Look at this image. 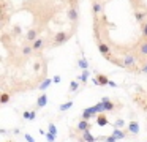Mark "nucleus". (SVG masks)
I'll use <instances>...</instances> for the list:
<instances>
[{"instance_id": "f257e3e1", "label": "nucleus", "mask_w": 147, "mask_h": 142, "mask_svg": "<svg viewBox=\"0 0 147 142\" xmlns=\"http://www.w3.org/2000/svg\"><path fill=\"white\" fill-rule=\"evenodd\" d=\"M122 62H123L125 68L130 69V71H138V65H139V59L134 52H122Z\"/></svg>"}, {"instance_id": "f03ea898", "label": "nucleus", "mask_w": 147, "mask_h": 142, "mask_svg": "<svg viewBox=\"0 0 147 142\" xmlns=\"http://www.w3.org/2000/svg\"><path fill=\"white\" fill-rule=\"evenodd\" d=\"M134 54L138 55V59L139 60H147V40H141L139 43L136 44V49H134Z\"/></svg>"}, {"instance_id": "7ed1b4c3", "label": "nucleus", "mask_w": 147, "mask_h": 142, "mask_svg": "<svg viewBox=\"0 0 147 142\" xmlns=\"http://www.w3.org/2000/svg\"><path fill=\"white\" fill-rule=\"evenodd\" d=\"M67 41H68V33H65V32H59V33L54 35L52 46H60V44L67 43Z\"/></svg>"}, {"instance_id": "20e7f679", "label": "nucleus", "mask_w": 147, "mask_h": 142, "mask_svg": "<svg viewBox=\"0 0 147 142\" xmlns=\"http://www.w3.org/2000/svg\"><path fill=\"white\" fill-rule=\"evenodd\" d=\"M96 115H98V112H96L95 106L86 107V109L82 110V114H81V117H82L84 120H90V118H93V117H96Z\"/></svg>"}, {"instance_id": "39448f33", "label": "nucleus", "mask_w": 147, "mask_h": 142, "mask_svg": "<svg viewBox=\"0 0 147 142\" xmlns=\"http://www.w3.org/2000/svg\"><path fill=\"white\" fill-rule=\"evenodd\" d=\"M98 50L101 55H105L106 59H111V47H109V44L103 43V41H98Z\"/></svg>"}, {"instance_id": "423d86ee", "label": "nucleus", "mask_w": 147, "mask_h": 142, "mask_svg": "<svg viewBox=\"0 0 147 142\" xmlns=\"http://www.w3.org/2000/svg\"><path fill=\"white\" fill-rule=\"evenodd\" d=\"M78 141H79V142H96V141H98V137L92 136V133H90V129H89V131L81 133V137L78 139Z\"/></svg>"}, {"instance_id": "0eeeda50", "label": "nucleus", "mask_w": 147, "mask_h": 142, "mask_svg": "<svg viewBox=\"0 0 147 142\" xmlns=\"http://www.w3.org/2000/svg\"><path fill=\"white\" fill-rule=\"evenodd\" d=\"M68 19H70L73 24H76V22H78V6L74 5V3H71L70 9H68Z\"/></svg>"}, {"instance_id": "6e6552de", "label": "nucleus", "mask_w": 147, "mask_h": 142, "mask_svg": "<svg viewBox=\"0 0 147 142\" xmlns=\"http://www.w3.org/2000/svg\"><path fill=\"white\" fill-rule=\"evenodd\" d=\"M101 103L105 104V110H106V112H112V110H114V109H117V107H120V106H115V104L112 103V101L109 100L108 96L101 98Z\"/></svg>"}, {"instance_id": "1a4fd4ad", "label": "nucleus", "mask_w": 147, "mask_h": 142, "mask_svg": "<svg viewBox=\"0 0 147 142\" xmlns=\"http://www.w3.org/2000/svg\"><path fill=\"white\" fill-rule=\"evenodd\" d=\"M90 128H92V125H90V122H89V120H84V118H82V120H81V122L76 125V129H78L79 133L89 131Z\"/></svg>"}, {"instance_id": "9d476101", "label": "nucleus", "mask_w": 147, "mask_h": 142, "mask_svg": "<svg viewBox=\"0 0 147 142\" xmlns=\"http://www.w3.org/2000/svg\"><path fill=\"white\" fill-rule=\"evenodd\" d=\"M92 9H93V16L98 17V16L103 13V5L98 2V0H93V2H92Z\"/></svg>"}, {"instance_id": "9b49d317", "label": "nucleus", "mask_w": 147, "mask_h": 142, "mask_svg": "<svg viewBox=\"0 0 147 142\" xmlns=\"http://www.w3.org/2000/svg\"><path fill=\"white\" fill-rule=\"evenodd\" d=\"M36 38H38V30H36V28H30V30H27V33H26V40L27 41L33 43Z\"/></svg>"}, {"instance_id": "f8f14e48", "label": "nucleus", "mask_w": 147, "mask_h": 142, "mask_svg": "<svg viewBox=\"0 0 147 142\" xmlns=\"http://www.w3.org/2000/svg\"><path fill=\"white\" fill-rule=\"evenodd\" d=\"M127 129H128V133H131L133 136L139 134V123H138V122H130Z\"/></svg>"}, {"instance_id": "ddd939ff", "label": "nucleus", "mask_w": 147, "mask_h": 142, "mask_svg": "<svg viewBox=\"0 0 147 142\" xmlns=\"http://www.w3.org/2000/svg\"><path fill=\"white\" fill-rule=\"evenodd\" d=\"M46 104H48V95L46 93H43L41 96H38V100H36V104H35V107L36 109H41V107H45Z\"/></svg>"}, {"instance_id": "4468645a", "label": "nucleus", "mask_w": 147, "mask_h": 142, "mask_svg": "<svg viewBox=\"0 0 147 142\" xmlns=\"http://www.w3.org/2000/svg\"><path fill=\"white\" fill-rule=\"evenodd\" d=\"M45 43H46V41H45V38H40V36H38V38H36V40L32 43L33 50H41L43 47H45Z\"/></svg>"}, {"instance_id": "2eb2a0df", "label": "nucleus", "mask_w": 147, "mask_h": 142, "mask_svg": "<svg viewBox=\"0 0 147 142\" xmlns=\"http://www.w3.org/2000/svg\"><path fill=\"white\" fill-rule=\"evenodd\" d=\"M134 19H136L139 24H142V22L147 21V13H146V11H139V9H136V11H134Z\"/></svg>"}, {"instance_id": "dca6fc26", "label": "nucleus", "mask_w": 147, "mask_h": 142, "mask_svg": "<svg viewBox=\"0 0 147 142\" xmlns=\"http://www.w3.org/2000/svg\"><path fill=\"white\" fill-rule=\"evenodd\" d=\"M96 123H98L100 126H106L108 125V117L105 115V114H98V115H96Z\"/></svg>"}, {"instance_id": "f3484780", "label": "nucleus", "mask_w": 147, "mask_h": 142, "mask_svg": "<svg viewBox=\"0 0 147 142\" xmlns=\"http://www.w3.org/2000/svg\"><path fill=\"white\" fill-rule=\"evenodd\" d=\"M112 136H114V137L119 141V139H125V137H127V133H123L120 128H114V131H112Z\"/></svg>"}, {"instance_id": "a211bd4d", "label": "nucleus", "mask_w": 147, "mask_h": 142, "mask_svg": "<svg viewBox=\"0 0 147 142\" xmlns=\"http://www.w3.org/2000/svg\"><path fill=\"white\" fill-rule=\"evenodd\" d=\"M22 117H24L26 120H35L36 112H35V110H26V112L22 114Z\"/></svg>"}, {"instance_id": "6ab92c4d", "label": "nucleus", "mask_w": 147, "mask_h": 142, "mask_svg": "<svg viewBox=\"0 0 147 142\" xmlns=\"http://www.w3.org/2000/svg\"><path fill=\"white\" fill-rule=\"evenodd\" d=\"M89 76H90L89 69H82V74H81V76H78V79H79L81 82H84V84H86V82H87V79H89Z\"/></svg>"}, {"instance_id": "aec40b11", "label": "nucleus", "mask_w": 147, "mask_h": 142, "mask_svg": "<svg viewBox=\"0 0 147 142\" xmlns=\"http://www.w3.org/2000/svg\"><path fill=\"white\" fill-rule=\"evenodd\" d=\"M96 79H98L100 85H108V84H109L108 76H105V74H98V76H96Z\"/></svg>"}, {"instance_id": "412c9836", "label": "nucleus", "mask_w": 147, "mask_h": 142, "mask_svg": "<svg viewBox=\"0 0 147 142\" xmlns=\"http://www.w3.org/2000/svg\"><path fill=\"white\" fill-rule=\"evenodd\" d=\"M52 82H54V81H51V79H45V81H43L41 84L38 85V88H40V90H46V88H48L49 85L52 84Z\"/></svg>"}, {"instance_id": "4be33fe9", "label": "nucleus", "mask_w": 147, "mask_h": 142, "mask_svg": "<svg viewBox=\"0 0 147 142\" xmlns=\"http://www.w3.org/2000/svg\"><path fill=\"white\" fill-rule=\"evenodd\" d=\"M139 25H141V36H142L144 40H147V21L142 22V24H139Z\"/></svg>"}, {"instance_id": "5701e85b", "label": "nucleus", "mask_w": 147, "mask_h": 142, "mask_svg": "<svg viewBox=\"0 0 147 142\" xmlns=\"http://www.w3.org/2000/svg\"><path fill=\"white\" fill-rule=\"evenodd\" d=\"M32 52H33V47L32 46H24L22 47V55L24 57H30V55H32Z\"/></svg>"}, {"instance_id": "b1692460", "label": "nucleus", "mask_w": 147, "mask_h": 142, "mask_svg": "<svg viewBox=\"0 0 147 142\" xmlns=\"http://www.w3.org/2000/svg\"><path fill=\"white\" fill-rule=\"evenodd\" d=\"M71 106H73V101H67V103L60 104V107H59V109H60L62 112H63V110H68V109H70Z\"/></svg>"}, {"instance_id": "393cba45", "label": "nucleus", "mask_w": 147, "mask_h": 142, "mask_svg": "<svg viewBox=\"0 0 147 142\" xmlns=\"http://www.w3.org/2000/svg\"><path fill=\"white\" fill-rule=\"evenodd\" d=\"M95 109H96V112H98V114H105L106 112V110H105V104H103L101 101L95 104Z\"/></svg>"}, {"instance_id": "a878e982", "label": "nucleus", "mask_w": 147, "mask_h": 142, "mask_svg": "<svg viewBox=\"0 0 147 142\" xmlns=\"http://www.w3.org/2000/svg\"><path fill=\"white\" fill-rule=\"evenodd\" d=\"M8 101H10V93L3 92V93H2V98H0V103H2V104H7Z\"/></svg>"}, {"instance_id": "bb28decb", "label": "nucleus", "mask_w": 147, "mask_h": 142, "mask_svg": "<svg viewBox=\"0 0 147 142\" xmlns=\"http://www.w3.org/2000/svg\"><path fill=\"white\" fill-rule=\"evenodd\" d=\"M78 65H79V66H81V68H82V69H89V63H87V60L84 59V57H82V59L79 60V62H78Z\"/></svg>"}, {"instance_id": "cd10ccee", "label": "nucleus", "mask_w": 147, "mask_h": 142, "mask_svg": "<svg viewBox=\"0 0 147 142\" xmlns=\"http://www.w3.org/2000/svg\"><path fill=\"white\" fill-rule=\"evenodd\" d=\"M139 73H141V74H147V60H144V62H141Z\"/></svg>"}, {"instance_id": "c85d7f7f", "label": "nucleus", "mask_w": 147, "mask_h": 142, "mask_svg": "<svg viewBox=\"0 0 147 142\" xmlns=\"http://www.w3.org/2000/svg\"><path fill=\"white\" fill-rule=\"evenodd\" d=\"M45 136H46V141H49V142H54V141H55V136H57V134H52V133H49V131H48Z\"/></svg>"}, {"instance_id": "c756f323", "label": "nucleus", "mask_w": 147, "mask_h": 142, "mask_svg": "<svg viewBox=\"0 0 147 142\" xmlns=\"http://www.w3.org/2000/svg\"><path fill=\"white\" fill-rule=\"evenodd\" d=\"M122 126H125V122L122 118H117L114 122V128H122Z\"/></svg>"}, {"instance_id": "7c9ffc66", "label": "nucleus", "mask_w": 147, "mask_h": 142, "mask_svg": "<svg viewBox=\"0 0 147 142\" xmlns=\"http://www.w3.org/2000/svg\"><path fill=\"white\" fill-rule=\"evenodd\" d=\"M78 88H79V84H78L76 81H71V84H70V92H76Z\"/></svg>"}, {"instance_id": "2f4dec72", "label": "nucleus", "mask_w": 147, "mask_h": 142, "mask_svg": "<svg viewBox=\"0 0 147 142\" xmlns=\"http://www.w3.org/2000/svg\"><path fill=\"white\" fill-rule=\"evenodd\" d=\"M48 131L52 133V134H57V128H55V125H52V123H51V125H49V128H48Z\"/></svg>"}, {"instance_id": "473e14b6", "label": "nucleus", "mask_w": 147, "mask_h": 142, "mask_svg": "<svg viewBox=\"0 0 147 142\" xmlns=\"http://www.w3.org/2000/svg\"><path fill=\"white\" fill-rule=\"evenodd\" d=\"M106 142H117V139L111 134V136H106Z\"/></svg>"}, {"instance_id": "72a5a7b5", "label": "nucleus", "mask_w": 147, "mask_h": 142, "mask_svg": "<svg viewBox=\"0 0 147 142\" xmlns=\"http://www.w3.org/2000/svg\"><path fill=\"white\" fill-rule=\"evenodd\" d=\"M26 139H27V142H35V139H33L30 134H26Z\"/></svg>"}, {"instance_id": "f704fd0d", "label": "nucleus", "mask_w": 147, "mask_h": 142, "mask_svg": "<svg viewBox=\"0 0 147 142\" xmlns=\"http://www.w3.org/2000/svg\"><path fill=\"white\" fill-rule=\"evenodd\" d=\"M52 81H54L55 84H59V82L62 81V77H60V76H54V79H52Z\"/></svg>"}, {"instance_id": "c9c22d12", "label": "nucleus", "mask_w": 147, "mask_h": 142, "mask_svg": "<svg viewBox=\"0 0 147 142\" xmlns=\"http://www.w3.org/2000/svg\"><path fill=\"white\" fill-rule=\"evenodd\" d=\"M13 32H14V33H16V35H19V33H21V28L18 27V25H16V27H14V30H13Z\"/></svg>"}, {"instance_id": "e433bc0d", "label": "nucleus", "mask_w": 147, "mask_h": 142, "mask_svg": "<svg viewBox=\"0 0 147 142\" xmlns=\"http://www.w3.org/2000/svg\"><path fill=\"white\" fill-rule=\"evenodd\" d=\"M108 85H109V87H114V88L117 87V84H115V82H112V81H109V84H108Z\"/></svg>"}]
</instances>
